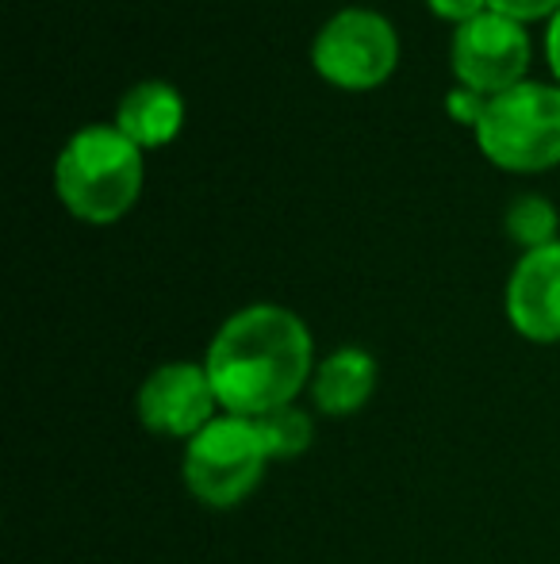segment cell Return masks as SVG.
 I'll list each match as a JSON object with an SVG mask.
<instances>
[{
	"instance_id": "cell-1",
	"label": "cell",
	"mask_w": 560,
	"mask_h": 564,
	"mask_svg": "<svg viewBox=\"0 0 560 564\" xmlns=\"http://www.w3.org/2000/svg\"><path fill=\"white\" fill-rule=\"evenodd\" d=\"M311 327L292 307L250 304L208 341L204 369L227 415L265 419L299 403L315 377Z\"/></svg>"
},
{
	"instance_id": "cell-2",
	"label": "cell",
	"mask_w": 560,
	"mask_h": 564,
	"mask_svg": "<svg viewBox=\"0 0 560 564\" xmlns=\"http://www.w3.org/2000/svg\"><path fill=\"white\" fill-rule=\"evenodd\" d=\"M142 150L120 127H85L54 162V193L74 219L92 227L120 224L142 193Z\"/></svg>"
},
{
	"instance_id": "cell-3",
	"label": "cell",
	"mask_w": 560,
	"mask_h": 564,
	"mask_svg": "<svg viewBox=\"0 0 560 564\" xmlns=\"http://www.w3.org/2000/svg\"><path fill=\"white\" fill-rule=\"evenodd\" d=\"M270 449L254 419L219 415L185 442L180 457V480L188 496L208 511H234L257 491L270 468Z\"/></svg>"
},
{
	"instance_id": "cell-4",
	"label": "cell",
	"mask_w": 560,
	"mask_h": 564,
	"mask_svg": "<svg viewBox=\"0 0 560 564\" xmlns=\"http://www.w3.org/2000/svg\"><path fill=\"white\" fill-rule=\"evenodd\" d=\"M476 147L487 162L510 173L560 165V89L523 82L499 97H487L476 123Z\"/></svg>"
},
{
	"instance_id": "cell-5",
	"label": "cell",
	"mask_w": 560,
	"mask_h": 564,
	"mask_svg": "<svg viewBox=\"0 0 560 564\" xmlns=\"http://www.w3.org/2000/svg\"><path fill=\"white\" fill-rule=\"evenodd\" d=\"M311 66L334 89H381L399 66V35L388 15L373 8H342L315 35Z\"/></svg>"
},
{
	"instance_id": "cell-6",
	"label": "cell",
	"mask_w": 560,
	"mask_h": 564,
	"mask_svg": "<svg viewBox=\"0 0 560 564\" xmlns=\"http://www.w3.org/2000/svg\"><path fill=\"white\" fill-rule=\"evenodd\" d=\"M449 66H453L457 85L480 93V97H499V93L523 85L526 69H530V35L518 20H507L487 8L453 31Z\"/></svg>"
},
{
	"instance_id": "cell-7",
	"label": "cell",
	"mask_w": 560,
	"mask_h": 564,
	"mask_svg": "<svg viewBox=\"0 0 560 564\" xmlns=\"http://www.w3.org/2000/svg\"><path fill=\"white\" fill-rule=\"evenodd\" d=\"M135 415L146 434L193 442L211 419L223 415V408L204 361H165L139 384Z\"/></svg>"
},
{
	"instance_id": "cell-8",
	"label": "cell",
	"mask_w": 560,
	"mask_h": 564,
	"mask_svg": "<svg viewBox=\"0 0 560 564\" xmlns=\"http://www.w3.org/2000/svg\"><path fill=\"white\" fill-rule=\"evenodd\" d=\"M507 323L534 346L560 341V238L515 261L507 276Z\"/></svg>"
},
{
	"instance_id": "cell-9",
	"label": "cell",
	"mask_w": 560,
	"mask_h": 564,
	"mask_svg": "<svg viewBox=\"0 0 560 564\" xmlns=\"http://www.w3.org/2000/svg\"><path fill=\"white\" fill-rule=\"evenodd\" d=\"M376 380H381L376 357L361 346H342L315 365L307 395H311V408L319 415L350 419L369 408V400L376 392Z\"/></svg>"
},
{
	"instance_id": "cell-10",
	"label": "cell",
	"mask_w": 560,
	"mask_h": 564,
	"mask_svg": "<svg viewBox=\"0 0 560 564\" xmlns=\"http://www.w3.org/2000/svg\"><path fill=\"white\" fill-rule=\"evenodd\" d=\"M116 127L139 150H157L177 139V131L185 127V97L169 82H139L123 93Z\"/></svg>"
},
{
	"instance_id": "cell-11",
	"label": "cell",
	"mask_w": 560,
	"mask_h": 564,
	"mask_svg": "<svg viewBox=\"0 0 560 564\" xmlns=\"http://www.w3.org/2000/svg\"><path fill=\"white\" fill-rule=\"evenodd\" d=\"M507 235L515 246H523V253L530 250H541V246L557 242V227H560V216L557 208L538 193H526V196H515L507 208Z\"/></svg>"
},
{
	"instance_id": "cell-12",
	"label": "cell",
	"mask_w": 560,
	"mask_h": 564,
	"mask_svg": "<svg viewBox=\"0 0 560 564\" xmlns=\"http://www.w3.org/2000/svg\"><path fill=\"white\" fill-rule=\"evenodd\" d=\"M254 423H257V431H262L265 449H270L273 460L299 457V453H307V446H311V438H315V419L307 415L299 403L273 411V415H265V419H254Z\"/></svg>"
},
{
	"instance_id": "cell-13",
	"label": "cell",
	"mask_w": 560,
	"mask_h": 564,
	"mask_svg": "<svg viewBox=\"0 0 560 564\" xmlns=\"http://www.w3.org/2000/svg\"><path fill=\"white\" fill-rule=\"evenodd\" d=\"M487 8L507 20L530 23V20H546V15L560 12V0H487Z\"/></svg>"
},
{
	"instance_id": "cell-14",
	"label": "cell",
	"mask_w": 560,
	"mask_h": 564,
	"mask_svg": "<svg viewBox=\"0 0 560 564\" xmlns=\"http://www.w3.org/2000/svg\"><path fill=\"white\" fill-rule=\"evenodd\" d=\"M446 108H449V116H453L457 123H469L472 131H476L480 116H484V108H487V97H480V93H472V89H464V85H457V89L446 97Z\"/></svg>"
},
{
	"instance_id": "cell-15",
	"label": "cell",
	"mask_w": 560,
	"mask_h": 564,
	"mask_svg": "<svg viewBox=\"0 0 560 564\" xmlns=\"http://www.w3.org/2000/svg\"><path fill=\"white\" fill-rule=\"evenodd\" d=\"M426 4H430L433 15L457 23V28L469 23V20H476L480 12H487V0H426Z\"/></svg>"
},
{
	"instance_id": "cell-16",
	"label": "cell",
	"mask_w": 560,
	"mask_h": 564,
	"mask_svg": "<svg viewBox=\"0 0 560 564\" xmlns=\"http://www.w3.org/2000/svg\"><path fill=\"white\" fill-rule=\"evenodd\" d=\"M546 58H549V69H553V77L560 85V12L553 15V23H549V31H546Z\"/></svg>"
}]
</instances>
